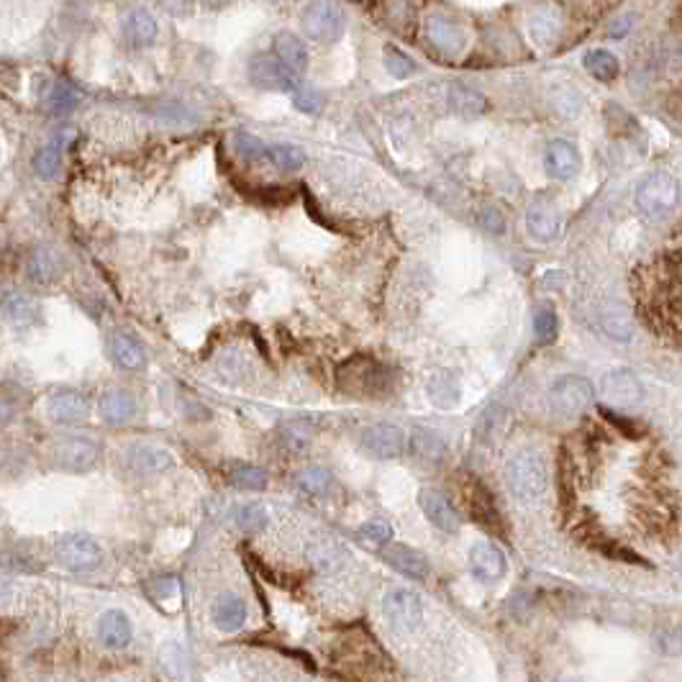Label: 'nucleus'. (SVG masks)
Returning a JSON list of instances; mask_svg holds the SVG:
<instances>
[{
  "instance_id": "nucleus-1",
  "label": "nucleus",
  "mask_w": 682,
  "mask_h": 682,
  "mask_svg": "<svg viewBox=\"0 0 682 682\" xmlns=\"http://www.w3.org/2000/svg\"><path fill=\"white\" fill-rule=\"evenodd\" d=\"M506 485L521 503H536L549 485L546 464L534 449H523L506 467Z\"/></svg>"
},
{
  "instance_id": "nucleus-2",
  "label": "nucleus",
  "mask_w": 682,
  "mask_h": 682,
  "mask_svg": "<svg viewBox=\"0 0 682 682\" xmlns=\"http://www.w3.org/2000/svg\"><path fill=\"white\" fill-rule=\"evenodd\" d=\"M680 200V185L672 174L655 172L644 177L636 188V208L652 221L667 219Z\"/></svg>"
},
{
  "instance_id": "nucleus-3",
  "label": "nucleus",
  "mask_w": 682,
  "mask_h": 682,
  "mask_svg": "<svg viewBox=\"0 0 682 682\" xmlns=\"http://www.w3.org/2000/svg\"><path fill=\"white\" fill-rule=\"evenodd\" d=\"M303 31L318 44H334L344 31V13L334 0H314L303 11Z\"/></svg>"
},
{
  "instance_id": "nucleus-4",
  "label": "nucleus",
  "mask_w": 682,
  "mask_h": 682,
  "mask_svg": "<svg viewBox=\"0 0 682 682\" xmlns=\"http://www.w3.org/2000/svg\"><path fill=\"white\" fill-rule=\"evenodd\" d=\"M593 385L580 375H564L549 390V406L562 418H575L590 406Z\"/></svg>"
},
{
  "instance_id": "nucleus-5",
  "label": "nucleus",
  "mask_w": 682,
  "mask_h": 682,
  "mask_svg": "<svg viewBox=\"0 0 682 682\" xmlns=\"http://www.w3.org/2000/svg\"><path fill=\"white\" fill-rule=\"evenodd\" d=\"M54 557L62 567L73 570V572H90L103 562V549L97 546L90 536L70 534L62 536L54 546Z\"/></svg>"
},
{
  "instance_id": "nucleus-6",
  "label": "nucleus",
  "mask_w": 682,
  "mask_h": 682,
  "mask_svg": "<svg viewBox=\"0 0 682 682\" xmlns=\"http://www.w3.org/2000/svg\"><path fill=\"white\" fill-rule=\"evenodd\" d=\"M383 616L398 632H415L423 618V603L414 590L395 587L383 598Z\"/></svg>"
},
{
  "instance_id": "nucleus-7",
  "label": "nucleus",
  "mask_w": 682,
  "mask_h": 682,
  "mask_svg": "<svg viewBox=\"0 0 682 682\" xmlns=\"http://www.w3.org/2000/svg\"><path fill=\"white\" fill-rule=\"evenodd\" d=\"M249 80L262 90L292 93L298 85V74L291 73L275 54H257L249 62Z\"/></svg>"
},
{
  "instance_id": "nucleus-8",
  "label": "nucleus",
  "mask_w": 682,
  "mask_h": 682,
  "mask_svg": "<svg viewBox=\"0 0 682 682\" xmlns=\"http://www.w3.org/2000/svg\"><path fill=\"white\" fill-rule=\"evenodd\" d=\"M51 457H54L57 467H62L67 472H88V469H93L97 464L100 449H97V444L93 438L70 437L54 444Z\"/></svg>"
},
{
  "instance_id": "nucleus-9",
  "label": "nucleus",
  "mask_w": 682,
  "mask_h": 682,
  "mask_svg": "<svg viewBox=\"0 0 682 682\" xmlns=\"http://www.w3.org/2000/svg\"><path fill=\"white\" fill-rule=\"evenodd\" d=\"M306 562L321 575H337L349 562V552L341 541L331 536H314L306 544Z\"/></svg>"
},
{
  "instance_id": "nucleus-10",
  "label": "nucleus",
  "mask_w": 682,
  "mask_h": 682,
  "mask_svg": "<svg viewBox=\"0 0 682 682\" xmlns=\"http://www.w3.org/2000/svg\"><path fill=\"white\" fill-rule=\"evenodd\" d=\"M406 434L390 423H372L362 431V446L377 460H398L406 452Z\"/></svg>"
},
{
  "instance_id": "nucleus-11",
  "label": "nucleus",
  "mask_w": 682,
  "mask_h": 682,
  "mask_svg": "<svg viewBox=\"0 0 682 682\" xmlns=\"http://www.w3.org/2000/svg\"><path fill=\"white\" fill-rule=\"evenodd\" d=\"M418 506H421L423 515L431 521V526H437L438 531H444V534H457L460 531V523H462L460 513L444 492H438L434 487H423L418 492Z\"/></svg>"
},
{
  "instance_id": "nucleus-12",
  "label": "nucleus",
  "mask_w": 682,
  "mask_h": 682,
  "mask_svg": "<svg viewBox=\"0 0 682 682\" xmlns=\"http://www.w3.org/2000/svg\"><path fill=\"white\" fill-rule=\"evenodd\" d=\"M601 392L610 406H618V408H633L644 398V388H641L639 377L629 369H613L608 375H603Z\"/></svg>"
},
{
  "instance_id": "nucleus-13",
  "label": "nucleus",
  "mask_w": 682,
  "mask_h": 682,
  "mask_svg": "<svg viewBox=\"0 0 682 682\" xmlns=\"http://www.w3.org/2000/svg\"><path fill=\"white\" fill-rule=\"evenodd\" d=\"M469 570L480 583H498L508 572V560L500 546L490 541H477L469 549Z\"/></svg>"
},
{
  "instance_id": "nucleus-14",
  "label": "nucleus",
  "mask_w": 682,
  "mask_h": 682,
  "mask_svg": "<svg viewBox=\"0 0 682 682\" xmlns=\"http://www.w3.org/2000/svg\"><path fill=\"white\" fill-rule=\"evenodd\" d=\"M544 167H546V174L554 180H572L583 170V157H580L577 146L557 139L544 151Z\"/></svg>"
},
{
  "instance_id": "nucleus-15",
  "label": "nucleus",
  "mask_w": 682,
  "mask_h": 682,
  "mask_svg": "<svg viewBox=\"0 0 682 682\" xmlns=\"http://www.w3.org/2000/svg\"><path fill=\"white\" fill-rule=\"evenodd\" d=\"M90 414V403L82 392L59 390L47 400V418L51 423H80Z\"/></svg>"
},
{
  "instance_id": "nucleus-16",
  "label": "nucleus",
  "mask_w": 682,
  "mask_h": 682,
  "mask_svg": "<svg viewBox=\"0 0 682 682\" xmlns=\"http://www.w3.org/2000/svg\"><path fill=\"white\" fill-rule=\"evenodd\" d=\"M383 560L388 562L392 570H398L400 575L411 577V580H426L429 577V560L423 552H418L408 544H388L383 549Z\"/></svg>"
},
{
  "instance_id": "nucleus-17",
  "label": "nucleus",
  "mask_w": 682,
  "mask_h": 682,
  "mask_svg": "<svg viewBox=\"0 0 682 682\" xmlns=\"http://www.w3.org/2000/svg\"><path fill=\"white\" fill-rule=\"evenodd\" d=\"M526 231L536 244H552L560 236V213L552 203L536 200L526 211Z\"/></svg>"
},
{
  "instance_id": "nucleus-18",
  "label": "nucleus",
  "mask_w": 682,
  "mask_h": 682,
  "mask_svg": "<svg viewBox=\"0 0 682 682\" xmlns=\"http://www.w3.org/2000/svg\"><path fill=\"white\" fill-rule=\"evenodd\" d=\"M426 392L431 398V403L437 408H444V411H452L457 408L460 398H462V388H460V380L454 372L449 369H437L431 372V377L426 380Z\"/></svg>"
},
{
  "instance_id": "nucleus-19",
  "label": "nucleus",
  "mask_w": 682,
  "mask_h": 682,
  "mask_svg": "<svg viewBox=\"0 0 682 682\" xmlns=\"http://www.w3.org/2000/svg\"><path fill=\"white\" fill-rule=\"evenodd\" d=\"M426 36H429V42H431L441 54H446V57L460 54L464 47V36L462 31H460V26L454 24V21H449V19H444V16H431V19H429V24H426Z\"/></svg>"
},
{
  "instance_id": "nucleus-20",
  "label": "nucleus",
  "mask_w": 682,
  "mask_h": 682,
  "mask_svg": "<svg viewBox=\"0 0 682 682\" xmlns=\"http://www.w3.org/2000/svg\"><path fill=\"white\" fill-rule=\"evenodd\" d=\"M211 616H213L216 629H221V632H239L244 626V621H246V603L239 595H234V593H223V595H219L213 601Z\"/></svg>"
},
{
  "instance_id": "nucleus-21",
  "label": "nucleus",
  "mask_w": 682,
  "mask_h": 682,
  "mask_svg": "<svg viewBox=\"0 0 682 682\" xmlns=\"http://www.w3.org/2000/svg\"><path fill=\"white\" fill-rule=\"evenodd\" d=\"M131 621L123 610H105L97 618V639L111 649H123L131 641Z\"/></svg>"
},
{
  "instance_id": "nucleus-22",
  "label": "nucleus",
  "mask_w": 682,
  "mask_h": 682,
  "mask_svg": "<svg viewBox=\"0 0 682 682\" xmlns=\"http://www.w3.org/2000/svg\"><path fill=\"white\" fill-rule=\"evenodd\" d=\"M275 57L295 74L306 73L308 67V49L291 31H283L275 36Z\"/></svg>"
},
{
  "instance_id": "nucleus-23",
  "label": "nucleus",
  "mask_w": 682,
  "mask_h": 682,
  "mask_svg": "<svg viewBox=\"0 0 682 682\" xmlns=\"http://www.w3.org/2000/svg\"><path fill=\"white\" fill-rule=\"evenodd\" d=\"M123 34L131 44L146 47L157 39V21L151 19V13L146 8H131L123 16Z\"/></svg>"
},
{
  "instance_id": "nucleus-24",
  "label": "nucleus",
  "mask_w": 682,
  "mask_h": 682,
  "mask_svg": "<svg viewBox=\"0 0 682 682\" xmlns=\"http://www.w3.org/2000/svg\"><path fill=\"white\" fill-rule=\"evenodd\" d=\"M0 308H3V314L5 318L13 323V326H31V323H36L39 321V303L31 298V295H24V292H11V295H5L3 298V303H0Z\"/></svg>"
},
{
  "instance_id": "nucleus-25",
  "label": "nucleus",
  "mask_w": 682,
  "mask_h": 682,
  "mask_svg": "<svg viewBox=\"0 0 682 682\" xmlns=\"http://www.w3.org/2000/svg\"><path fill=\"white\" fill-rule=\"evenodd\" d=\"M136 414V400L131 392L123 390H111L100 398V418L105 423H126Z\"/></svg>"
},
{
  "instance_id": "nucleus-26",
  "label": "nucleus",
  "mask_w": 682,
  "mask_h": 682,
  "mask_svg": "<svg viewBox=\"0 0 682 682\" xmlns=\"http://www.w3.org/2000/svg\"><path fill=\"white\" fill-rule=\"evenodd\" d=\"M111 354H113L116 365L123 369H142L146 365L144 346L131 334H116L111 339Z\"/></svg>"
},
{
  "instance_id": "nucleus-27",
  "label": "nucleus",
  "mask_w": 682,
  "mask_h": 682,
  "mask_svg": "<svg viewBox=\"0 0 682 682\" xmlns=\"http://www.w3.org/2000/svg\"><path fill=\"white\" fill-rule=\"evenodd\" d=\"M469 508H472V515H475V521L477 523H483L487 531H500V513L495 508V503H492V495L487 492L483 485H475L472 487V492H469Z\"/></svg>"
},
{
  "instance_id": "nucleus-28",
  "label": "nucleus",
  "mask_w": 682,
  "mask_h": 682,
  "mask_svg": "<svg viewBox=\"0 0 682 682\" xmlns=\"http://www.w3.org/2000/svg\"><path fill=\"white\" fill-rule=\"evenodd\" d=\"M601 326L603 331L608 334L610 339L616 341H632L633 337V323L626 308L618 306V303H608L603 311H601Z\"/></svg>"
},
{
  "instance_id": "nucleus-29",
  "label": "nucleus",
  "mask_w": 682,
  "mask_h": 682,
  "mask_svg": "<svg viewBox=\"0 0 682 682\" xmlns=\"http://www.w3.org/2000/svg\"><path fill=\"white\" fill-rule=\"evenodd\" d=\"M411 446H414V457L421 460V462H441L446 446H444V438L438 437L437 431L431 429H415L414 437H411Z\"/></svg>"
},
{
  "instance_id": "nucleus-30",
  "label": "nucleus",
  "mask_w": 682,
  "mask_h": 682,
  "mask_svg": "<svg viewBox=\"0 0 682 682\" xmlns=\"http://www.w3.org/2000/svg\"><path fill=\"white\" fill-rule=\"evenodd\" d=\"M560 34V13L554 8H539L534 16H531V36L539 47H549L554 44Z\"/></svg>"
},
{
  "instance_id": "nucleus-31",
  "label": "nucleus",
  "mask_w": 682,
  "mask_h": 682,
  "mask_svg": "<svg viewBox=\"0 0 682 682\" xmlns=\"http://www.w3.org/2000/svg\"><path fill=\"white\" fill-rule=\"evenodd\" d=\"M295 483H298V487L303 492H308L314 498H326L331 492V487H334V477L323 467H306V469H300L295 475Z\"/></svg>"
},
{
  "instance_id": "nucleus-32",
  "label": "nucleus",
  "mask_w": 682,
  "mask_h": 682,
  "mask_svg": "<svg viewBox=\"0 0 682 682\" xmlns=\"http://www.w3.org/2000/svg\"><path fill=\"white\" fill-rule=\"evenodd\" d=\"M449 103H452V108H454L460 116H469V119L485 113L487 108L485 96H480L477 90H472V88H467V85H452V90H449Z\"/></svg>"
},
{
  "instance_id": "nucleus-33",
  "label": "nucleus",
  "mask_w": 682,
  "mask_h": 682,
  "mask_svg": "<svg viewBox=\"0 0 682 682\" xmlns=\"http://www.w3.org/2000/svg\"><path fill=\"white\" fill-rule=\"evenodd\" d=\"M131 460H134V464H136L139 469H144V472H165V469H170L172 462H174V457H172L167 449L151 446V444L136 446V449L131 452Z\"/></svg>"
},
{
  "instance_id": "nucleus-34",
  "label": "nucleus",
  "mask_w": 682,
  "mask_h": 682,
  "mask_svg": "<svg viewBox=\"0 0 682 682\" xmlns=\"http://www.w3.org/2000/svg\"><path fill=\"white\" fill-rule=\"evenodd\" d=\"M585 70L593 74L595 80H601V82H610L616 74H618V59L606 51V49H593V51H587L585 54Z\"/></svg>"
},
{
  "instance_id": "nucleus-35",
  "label": "nucleus",
  "mask_w": 682,
  "mask_h": 682,
  "mask_svg": "<svg viewBox=\"0 0 682 682\" xmlns=\"http://www.w3.org/2000/svg\"><path fill=\"white\" fill-rule=\"evenodd\" d=\"M28 275H31L36 283H51V280L59 275V260H57V254H54L49 246H39V249L31 254Z\"/></svg>"
},
{
  "instance_id": "nucleus-36",
  "label": "nucleus",
  "mask_w": 682,
  "mask_h": 682,
  "mask_svg": "<svg viewBox=\"0 0 682 682\" xmlns=\"http://www.w3.org/2000/svg\"><path fill=\"white\" fill-rule=\"evenodd\" d=\"M62 167V142H49L34 157V172L42 180H51Z\"/></svg>"
},
{
  "instance_id": "nucleus-37",
  "label": "nucleus",
  "mask_w": 682,
  "mask_h": 682,
  "mask_svg": "<svg viewBox=\"0 0 682 682\" xmlns=\"http://www.w3.org/2000/svg\"><path fill=\"white\" fill-rule=\"evenodd\" d=\"M267 157L275 162V167L283 172L300 170V167L306 165V151L291 144L272 146V149H267Z\"/></svg>"
},
{
  "instance_id": "nucleus-38",
  "label": "nucleus",
  "mask_w": 682,
  "mask_h": 682,
  "mask_svg": "<svg viewBox=\"0 0 682 682\" xmlns=\"http://www.w3.org/2000/svg\"><path fill=\"white\" fill-rule=\"evenodd\" d=\"M267 472L260 467H236L229 475V483L239 490H265L267 487Z\"/></svg>"
},
{
  "instance_id": "nucleus-39",
  "label": "nucleus",
  "mask_w": 682,
  "mask_h": 682,
  "mask_svg": "<svg viewBox=\"0 0 682 682\" xmlns=\"http://www.w3.org/2000/svg\"><path fill=\"white\" fill-rule=\"evenodd\" d=\"M267 511H265V506H260V503H249V506H242V508L236 511V523H239V529H244V531H262V529L267 526Z\"/></svg>"
},
{
  "instance_id": "nucleus-40",
  "label": "nucleus",
  "mask_w": 682,
  "mask_h": 682,
  "mask_svg": "<svg viewBox=\"0 0 682 682\" xmlns=\"http://www.w3.org/2000/svg\"><path fill=\"white\" fill-rule=\"evenodd\" d=\"M557 331H560V321H557V314L552 311V308H539L534 316V334L536 339L541 341V344H549V341H554L557 337Z\"/></svg>"
},
{
  "instance_id": "nucleus-41",
  "label": "nucleus",
  "mask_w": 682,
  "mask_h": 682,
  "mask_svg": "<svg viewBox=\"0 0 682 682\" xmlns=\"http://www.w3.org/2000/svg\"><path fill=\"white\" fill-rule=\"evenodd\" d=\"M234 149H236V154L244 157V159H249V162H260V159H265L267 157V146L262 144L260 139H254L252 134H234Z\"/></svg>"
},
{
  "instance_id": "nucleus-42",
  "label": "nucleus",
  "mask_w": 682,
  "mask_h": 682,
  "mask_svg": "<svg viewBox=\"0 0 682 682\" xmlns=\"http://www.w3.org/2000/svg\"><path fill=\"white\" fill-rule=\"evenodd\" d=\"M280 434L285 438V444H291L292 449H306L314 438V429L303 421H288L280 426Z\"/></svg>"
},
{
  "instance_id": "nucleus-43",
  "label": "nucleus",
  "mask_w": 682,
  "mask_h": 682,
  "mask_svg": "<svg viewBox=\"0 0 682 682\" xmlns=\"http://www.w3.org/2000/svg\"><path fill=\"white\" fill-rule=\"evenodd\" d=\"M385 67L392 77L403 80V77H411L415 73V65L411 62L408 54H403L398 47H385Z\"/></svg>"
},
{
  "instance_id": "nucleus-44",
  "label": "nucleus",
  "mask_w": 682,
  "mask_h": 682,
  "mask_svg": "<svg viewBox=\"0 0 682 682\" xmlns=\"http://www.w3.org/2000/svg\"><path fill=\"white\" fill-rule=\"evenodd\" d=\"M360 536L365 539L367 544L385 546L390 539H392V529H390L388 521H383V518H372V521H367L365 526L360 529Z\"/></svg>"
},
{
  "instance_id": "nucleus-45",
  "label": "nucleus",
  "mask_w": 682,
  "mask_h": 682,
  "mask_svg": "<svg viewBox=\"0 0 682 682\" xmlns=\"http://www.w3.org/2000/svg\"><path fill=\"white\" fill-rule=\"evenodd\" d=\"M292 103H295V108L303 111V113H318V111L323 108V96L316 93L314 88H300V85H295V90H292Z\"/></svg>"
},
{
  "instance_id": "nucleus-46",
  "label": "nucleus",
  "mask_w": 682,
  "mask_h": 682,
  "mask_svg": "<svg viewBox=\"0 0 682 682\" xmlns=\"http://www.w3.org/2000/svg\"><path fill=\"white\" fill-rule=\"evenodd\" d=\"M503 423H506V414L500 408H490L485 415H483V423H480V431L485 441H492L503 434Z\"/></svg>"
},
{
  "instance_id": "nucleus-47",
  "label": "nucleus",
  "mask_w": 682,
  "mask_h": 682,
  "mask_svg": "<svg viewBox=\"0 0 682 682\" xmlns=\"http://www.w3.org/2000/svg\"><path fill=\"white\" fill-rule=\"evenodd\" d=\"M49 105L54 113H67L74 105V93L67 85H54V90L49 96Z\"/></svg>"
},
{
  "instance_id": "nucleus-48",
  "label": "nucleus",
  "mask_w": 682,
  "mask_h": 682,
  "mask_svg": "<svg viewBox=\"0 0 682 682\" xmlns=\"http://www.w3.org/2000/svg\"><path fill=\"white\" fill-rule=\"evenodd\" d=\"M159 5L170 13V16H190L193 13L195 0H159Z\"/></svg>"
},
{
  "instance_id": "nucleus-49",
  "label": "nucleus",
  "mask_w": 682,
  "mask_h": 682,
  "mask_svg": "<svg viewBox=\"0 0 682 682\" xmlns=\"http://www.w3.org/2000/svg\"><path fill=\"white\" fill-rule=\"evenodd\" d=\"M174 593H177V580H172V577H167V580H157V583L151 585V595L159 598V601L172 598Z\"/></svg>"
},
{
  "instance_id": "nucleus-50",
  "label": "nucleus",
  "mask_w": 682,
  "mask_h": 682,
  "mask_svg": "<svg viewBox=\"0 0 682 682\" xmlns=\"http://www.w3.org/2000/svg\"><path fill=\"white\" fill-rule=\"evenodd\" d=\"M16 403H8V398H0V421H8L11 415L16 414Z\"/></svg>"
}]
</instances>
